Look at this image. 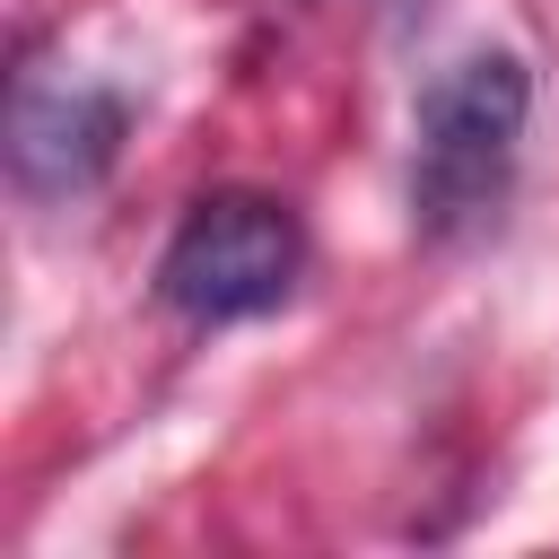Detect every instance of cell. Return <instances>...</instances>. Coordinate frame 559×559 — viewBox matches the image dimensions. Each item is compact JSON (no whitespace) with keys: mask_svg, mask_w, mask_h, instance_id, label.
Listing matches in <instances>:
<instances>
[{"mask_svg":"<svg viewBox=\"0 0 559 559\" xmlns=\"http://www.w3.org/2000/svg\"><path fill=\"white\" fill-rule=\"evenodd\" d=\"M524 114H533V79L515 52H463L428 79L419 148H411V210L428 236H463L507 201Z\"/></svg>","mask_w":559,"mask_h":559,"instance_id":"cell-1","label":"cell"},{"mask_svg":"<svg viewBox=\"0 0 559 559\" xmlns=\"http://www.w3.org/2000/svg\"><path fill=\"white\" fill-rule=\"evenodd\" d=\"M297 262H306V227H297L288 201H271V192H210L166 236L157 297L183 323H245V314H271L297 288Z\"/></svg>","mask_w":559,"mask_h":559,"instance_id":"cell-2","label":"cell"},{"mask_svg":"<svg viewBox=\"0 0 559 559\" xmlns=\"http://www.w3.org/2000/svg\"><path fill=\"white\" fill-rule=\"evenodd\" d=\"M122 148V96L114 87H79V79H26L9 105V175L35 201H70L87 192Z\"/></svg>","mask_w":559,"mask_h":559,"instance_id":"cell-3","label":"cell"}]
</instances>
